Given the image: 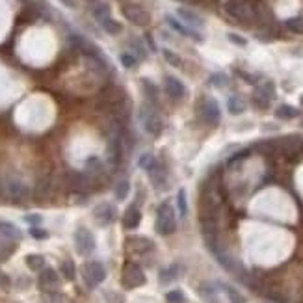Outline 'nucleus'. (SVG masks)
Masks as SVG:
<instances>
[{
  "label": "nucleus",
  "instance_id": "1",
  "mask_svg": "<svg viewBox=\"0 0 303 303\" xmlns=\"http://www.w3.org/2000/svg\"><path fill=\"white\" fill-rule=\"evenodd\" d=\"M140 121L141 125H143V128H145V132H147L149 136H160V132H162V117H160V113H158V110L155 108V104L153 102H143L140 108Z\"/></svg>",
  "mask_w": 303,
  "mask_h": 303
},
{
  "label": "nucleus",
  "instance_id": "2",
  "mask_svg": "<svg viewBox=\"0 0 303 303\" xmlns=\"http://www.w3.org/2000/svg\"><path fill=\"white\" fill-rule=\"evenodd\" d=\"M156 233L162 236H169L175 233L177 229V218L175 210L169 203H162L156 210Z\"/></svg>",
  "mask_w": 303,
  "mask_h": 303
},
{
  "label": "nucleus",
  "instance_id": "3",
  "mask_svg": "<svg viewBox=\"0 0 303 303\" xmlns=\"http://www.w3.org/2000/svg\"><path fill=\"white\" fill-rule=\"evenodd\" d=\"M270 141H272L274 155H281V156H287V158H292V156L300 155L303 149V140L300 136H283V138L270 140Z\"/></svg>",
  "mask_w": 303,
  "mask_h": 303
},
{
  "label": "nucleus",
  "instance_id": "4",
  "mask_svg": "<svg viewBox=\"0 0 303 303\" xmlns=\"http://www.w3.org/2000/svg\"><path fill=\"white\" fill-rule=\"evenodd\" d=\"M223 11L238 22H251L255 19L253 6H249L246 0H227L223 4Z\"/></svg>",
  "mask_w": 303,
  "mask_h": 303
},
{
  "label": "nucleus",
  "instance_id": "5",
  "mask_svg": "<svg viewBox=\"0 0 303 303\" xmlns=\"http://www.w3.org/2000/svg\"><path fill=\"white\" fill-rule=\"evenodd\" d=\"M30 188L19 179H6L4 181V199L15 204L26 203L30 199Z\"/></svg>",
  "mask_w": 303,
  "mask_h": 303
},
{
  "label": "nucleus",
  "instance_id": "6",
  "mask_svg": "<svg viewBox=\"0 0 303 303\" xmlns=\"http://www.w3.org/2000/svg\"><path fill=\"white\" fill-rule=\"evenodd\" d=\"M82 279H84L88 289H95L106 279L104 264L99 261H90L82 266Z\"/></svg>",
  "mask_w": 303,
  "mask_h": 303
},
{
  "label": "nucleus",
  "instance_id": "7",
  "mask_svg": "<svg viewBox=\"0 0 303 303\" xmlns=\"http://www.w3.org/2000/svg\"><path fill=\"white\" fill-rule=\"evenodd\" d=\"M121 281H123V287L125 289H138L141 285H145V274L143 270L134 264V262H128L127 266L123 268V275H121Z\"/></svg>",
  "mask_w": 303,
  "mask_h": 303
},
{
  "label": "nucleus",
  "instance_id": "8",
  "mask_svg": "<svg viewBox=\"0 0 303 303\" xmlns=\"http://www.w3.org/2000/svg\"><path fill=\"white\" fill-rule=\"evenodd\" d=\"M123 15L128 22H132L136 26H147L151 22V15H149L147 9H143L138 4H127L123 6Z\"/></svg>",
  "mask_w": 303,
  "mask_h": 303
},
{
  "label": "nucleus",
  "instance_id": "9",
  "mask_svg": "<svg viewBox=\"0 0 303 303\" xmlns=\"http://www.w3.org/2000/svg\"><path fill=\"white\" fill-rule=\"evenodd\" d=\"M75 246L80 255H90L95 251V238L86 227H78L75 231Z\"/></svg>",
  "mask_w": 303,
  "mask_h": 303
},
{
  "label": "nucleus",
  "instance_id": "10",
  "mask_svg": "<svg viewBox=\"0 0 303 303\" xmlns=\"http://www.w3.org/2000/svg\"><path fill=\"white\" fill-rule=\"evenodd\" d=\"M275 97V86L274 82H264V84L257 86L253 93V102L259 108H268L272 99Z\"/></svg>",
  "mask_w": 303,
  "mask_h": 303
},
{
  "label": "nucleus",
  "instance_id": "11",
  "mask_svg": "<svg viewBox=\"0 0 303 303\" xmlns=\"http://www.w3.org/2000/svg\"><path fill=\"white\" fill-rule=\"evenodd\" d=\"M67 183L73 190L77 192H84V190H90L95 181H93L92 173H84V171H69L67 173Z\"/></svg>",
  "mask_w": 303,
  "mask_h": 303
},
{
  "label": "nucleus",
  "instance_id": "12",
  "mask_svg": "<svg viewBox=\"0 0 303 303\" xmlns=\"http://www.w3.org/2000/svg\"><path fill=\"white\" fill-rule=\"evenodd\" d=\"M201 117L206 125L210 127H216L221 119V110H219V104L214 99H206L201 106Z\"/></svg>",
  "mask_w": 303,
  "mask_h": 303
},
{
  "label": "nucleus",
  "instance_id": "13",
  "mask_svg": "<svg viewBox=\"0 0 303 303\" xmlns=\"http://www.w3.org/2000/svg\"><path fill=\"white\" fill-rule=\"evenodd\" d=\"M37 283H39V289H41L43 292L52 294V292L60 287V277H58L54 268H43L41 272H39V279H37Z\"/></svg>",
  "mask_w": 303,
  "mask_h": 303
},
{
  "label": "nucleus",
  "instance_id": "14",
  "mask_svg": "<svg viewBox=\"0 0 303 303\" xmlns=\"http://www.w3.org/2000/svg\"><path fill=\"white\" fill-rule=\"evenodd\" d=\"M93 218H95V221H97L101 227L110 225L113 219H115V208H113L110 203H101L99 206H95Z\"/></svg>",
  "mask_w": 303,
  "mask_h": 303
},
{
  "label": "nucleus",
  "instance_id": "15",
  "mask_svg": "<svg viewBox=\"0 0 303 303\" xmlns=\"http://www.w3.org/2000/svg\"><path fill=\"white\" fill-rule=\"evenodd\" d=\"M164 86H166V92L171 99H183L186 95V88L184 84L175 77H166L164 78Z\"/></svg>",
  "mask_w": 303,
  "mask_h": 303
},
{
  "label": "nucleus",
  "instance_id": "16",
  "mask_svg": "<svg viewBox=\"0 0 303 303\" xmlns=\"http://www.w3.org/2000/svg\"><path fill=\"white\" fill-rule=\"evenodd\" d=\"M149 171V181L153 186L156 188H162L164 184H166V168H164V164L160 160H155V164L147 169Z\"/></svg>",
  "mask_w": 303,
  "mask_h": 303
},
{
  "label": "nucleus",
  "instance_id": "17",
  "mask_svg": "<svg viewBox=\"0 0 303 303\" xmlns=\"http://www.w3.org/2000/svg\"><path fill=\"white\" fill-rule=\"evenodd\" d=\"M177 15H179L190 28H201L204 24L201 15H198L196 11H192V9H186V7H179V9H177Z\"/></svg>",
  "mask_w": 303,
  "mask_h": 303
},
{
  "label": "nucleus",
  "instance_id": "18",
  "mask_svg": "<svg viewBox=\"0 0 303 303\" xmlns=\"http://www.w3.org/2000/svg\"><path fill=\"white\" fill-rule=\"evenodd\" d=\"M166 21H168L169 26L175 30V32H179V34L186 35V37H192V39H196V41H203V37H201L196 30L190 28V26H184V24H181V22L177 21V19H173L171 15H168V17H166Z\"/></svg>",
  "mask_w": 303,
  "mask_h": 303
},
{
  "label": "nucleus",
  "instance_id": "19",
  "mask_svg": "<svg viewBox=\"0 0 303 303\" xmlns=\"http://www.w3.org/2000/svg\"><path fill=\"white\" fill-rule=\"evenodd\" d=\"M140 221H141L140 208H138L136 204L128 206L127 212H125V218H123V227L128 229V231H132V229H136V227L140 225Z\"/></svg>",
  "mask_w": 303,
  "mask_h": 303
},
{
  "label": "nucleus",
  "instance_id": "20",
  "mask_svg": "<svg viewBox=\"0 0 303 303\" xmlns=\"http://www.w3.org/2000/svg\"><path fill=\"white\" fill-rule=\"evenodd\" d=\"M127 249L136 251V253H145L149 249H153V242L143 236H132L127 240Z\"/></svg>",
  "mask_w": 303,
  "mask_h": 303
},
{
  "label": "nucleus",
  "instance_id": "21",
  "mask_svg": "<svg viewBox=\"0 0 303 303\" xmlns=\"http://www.w3.org/2000/svg\"><path fill=\"white\" fill-rule=\"evenodd\" d=\"M50 194H52V181H50V177H41V179H37L35 188H34V198L47 199Z\"/></svg>",
  "mask_w": 303,
  "mask_h": 303
},
{
  "label": "nucleus",
  "instance_id": "22",
  "mask_svg": "<svg viewBox=\"0 0 303 303\" xmlns=\"http://www.w3.org/2000/svg\"><path fill=\"white\" fill-rule=\"evenodd\" d=\"M0 236H4L7 240H21L22 233L9 221H0Z\"/></svg>",
  "mask_w": 303,
  "mask_h": 303
},
{
  "label": "nucleus",
  "instance_id": "23",
  "mask_svg": "<svg viewBox=\"0 0 303 303\" xmlns=\"http://www.w3.org/2000/svg\"><path fill=\"white\" fill-rule=\"evenodd\" d=\"M92 13H93V17H95V21L101 24V22L106 21V19L110 17V7L106 6L104 2H93Z\"/></svg>",
  "mask_w": 303,
  "mask_h": 303
},
{
  "label": "nucleus",
  "instance_id": "24",
  "mask_svg": "<svg viewBox=\"0 0 303 303\" xmlns=\"http://www.w3.org/2000/svg\"><path fill=\"white\" fill-rule=\"evenodd\" d=\"M275 115H277L279 119H294V117L300 115V110L290 104H281V106H277Z\"/></svg>",
  "mask_w": 303,
  "mask_h": 303
},
{
  "label": "nucleus",
  "instance_id": "25",
  "mask_svg": "<svg viewBox=\"0 0 303 303\" xmlns=\"http://www.w3.org/2000/svg\"><path fill=\"white\" fill-rule=\"evenodd\" d=\"M227 108H229V112L233 113V115H238V113L246 110V102H244V99H240L238 95H233L227 101Z\"/></svg>",
  "mask_w": 303,
  "mask_h": 303
},
{
  "label": "nucleus",
  "instance_id": "26",
  "mask_svg": "<svg viewBox=\"0 0 303 303\" xmlns=\"http://www.w3.org/2000/svg\"><path fill=\"white\" fill-rule=\"evenodd\" d=\"M26 266H28L30 270H34V272H41L43 268H45V257L43 255H26Z\"/></svg>",
  "mask_w": 303,
  "mask_h": 303
},
{
  "label": "nucleus",
  "instance_id": "27",
  "mask_svg": "<svg viewBox=\"0 0 303 303\" xmlns=\"http://www.w3.org/2000/svg\"><path fill=\"white\" fill-rule=\"evenodd\" d=\"M101 26H102V30H104L106 34H110V35L119 34L121 30H123V26H121V22L113 21L112 17H108V19H106V21H102V22H101Z\"/></svg>",
  "mask_w": 303,
  "mask_h": 303
},
{
  "label": "nucleus",
  "instance_id": "28",
  "mask_svg": "<svg viewBox=\"0 0 303 303\" xmlns=\"http://www.w3.org/2000/svg\"><path fill=\"white\" fill-rule=\"evenodd\" d=\"M60 270H62V275H64L65 279H69V281H73V279H75V275H77V268H75V262L71 261V259H67V261L62 262Z\"/></svg>",
  "mask_w": 303,
  "mask_h": 303
},
{
  "label": "nucleus",
  "instance_id": "29",
  "mask_svg": "<svg viewBox=\"0 0 303 303\" xmlns=\"http://www.w3.org/2000/svg\"><path fill=\"white\" fill-rule=\"evenodd\" d=\"M13 244L9 242L7 238H4V236H0V259H7L9 255L13 253Z\"/></svg>",
  "mask_w": 303,
  "mask_h": 303
},
{
  "label": "nucleus",
  "instance_id": "30",
  "mask_svg": "<svg viewBox=\"0 0 303 303\" xmlns=\"http://www.w3.org/2000/svg\"><path fill=\"white\" fill-rule=\"evenodd\" d=\"M113 192H115V199H119V201L127 199L128 192H130V183H128V181H123V183H119L113 188Z\"/></svg>",
  "mask_w": 303,
  "mask_h": 303
},
{
  "label": "nucleus",
  "instance_id": "31",
  "mask_svg": "<svg viewBox=\"0 0 303 303\" xmlns=\"http://www.w3.org/2000/svg\"><path fill=\"white\" fill-rule=\"evenodd\" d=\"M177 206H179V214L181 216H186L188 214V204H186V192L184 190H179L177 194Z\"/></svg>",
  "mask_w": 303,
  "mask_h": 303
},
{
  "label": "nucleus",
  "instance_id": "32",
  "mask_svg": "<svg viewBox=\"0 0 303 303\" xmlns=\"http://www.w3.org/2000/svg\"><path fill=\"white\" fill-rule=\"evenodd\" d=\"M143 90L147 93L149 97V102H155L158 99V88H156L153 82H149V80H143Z\"/></svg>",
  "mask_w": 303,
  "mask_h": 303
},
{
  "label": "nucleus",
  "instance_id": "33",
  "mask_svg": "<svg viewBox=\"0 0 303 303\" xmlns=\"http://www.w3.org/2000/svg\"><path fill=\"white\" fill-rule=\"evenodd\" d=\"M166 303H186L183 290H171L166 294Z\"/></svg>",
  "mask_w": 303,
  "mask_h": 303
},
{
  "label": "nucleus",
  "instance_id": "34",
  "mask_svg": "<svg viewBox=\"0 0 303 303\" xmlns=\"http://www.w3.org/2000/svg\"><path fill=\"white\" fill-rule=\"evenodd\" d=\"M210 84L216 86V88H225V86L229 84V77L223 75V73H216V75L210 77Z\"/></svg>",
  "mask_w": 303,
  "mask_h": 303
},
{
  "label": "nucleus",
  "instance_id": "35",
  "mask_svg": "<svg viewBox=\"0 0 303 303\" xmlns=\"http://www.w3.org/2000/svg\"><path fill=\"white\" fill-rule=\"evenodd\" d=\"M285 24H287V28L292 30V32H303V19L302 17H292V19H289Z\"/></svg>",
  "mask_w": 303,
  "mask_h": 303
},
{
  "label": "nucleus",
  "instance_id": "36",
  "mask_svg": "<svg viewBox=\"0 0 303 303\" xmlns=\"http://www.w3.org/2000/svg\"><path fill=\"white\" fill-rule=\"evenodd\" d=\"M162 54H164V58L168 60V64L175 65V67H181V65H183V60H181V58L177 56L175 52H171V50L164 49V50H162Z\"/></svg>",
  "mask_w": 303,
  "mask_h": 303
},
{
  "label": "nucleus",
  "instance_id": "37",
  "mask_svg": "<svg viewBox=\"0 0 303 303\" xmlns=\"http://www.w3.org/2000/svg\"><path fill=\"white\" fill-rule=\"evenodd\" d=\"M121 64L130 69V67H136V64H138V58H136L132 52H123V54H121Z\"/></svg>",
  "mask_w": 303,
  "mask_h": 303
},
{
  "label": "nucleus",
  "instance_id": "38",
  "mask_svg": "<svg viewBox=\"0 0 303 303\" xmlns=\"http://www.w3.org/2000/svg\"><path fill=\"white\" fill-rule=\"evenodd\" d=\"M179 275V266H169L168 270L162 272V283H169L171 279H177Z\"/></svg>",
  "mask_w": 303,
  "mask_h": 303
},
{
  "label": "nucleus",
  "instance_id": "39",
  "mask_svg": "<svg viewBox=\"0 0 303 303\" xmlns=\"http://www.w3.org/2000/svg\"><path fill=\"white\" fill-rule=\"evenodd\" d=\"M155 160H156L155 156L149 155V153H147V155H143L140 160H138V166H140L141 169H149L151 166H153V164H155Z\"/></svg>",
  "mask_w": 303,
  "mask_h": 303
},
{
  "label": "nucleus",
  "instance_id": "40",
  "mask_svg": "<svg viewBox=\"0 0 303 303\" xmlns=\"http://www.w3.org/2000/svg\"><path fill=\"white\" fill-rule=\"evenodd\" d=\"M227 37H229V41L231 43H234V45H240V47H246L247 45V39H244L242 35H238V34H227Z\"/></svg>",
  "mask_w": 303,
  "mask_h": 303
},
{
  "label": "nucleus",
  "instance_id": "41",
  "mask_svg": "<svg viewBox=\"0 0 303 303\" xmlns=\"http://www.w3.org/2000/svg\"><path fill=\"white\" fill-rule=\"evenodd\" d=\"M30 234L37 240H45L47 236H49V233H47L45 229H39V227H32V229H30Z\"/></svg>",
  "mask_w": 303,
  "mask_h": 303
},
{
  "label": "nucleus",
  "instance_id": "42",
  "mask_svg": "<svg viewBox=\"0 0 303 303\" xmlns=\"http://www.w3.org/2000/svg\"><path fill=\"white\" fill-rule=\"evenodd\" d=\"M24 221H28L30 225H39L41 223V216L39 214H28V216H24Z\"/></svg>",
  "mask_w": 303,
  "mask_h": 303
},
{
  "label": "nucleus",
  "instance_id": "43",
  "mask_svg": "<svg viewBox=\"0 0 303 303\" xmlns=\"http://www.w3.org/2000/svg\"><path fill=\"white\" fill-rule=\"evenodd\" d=\"M0 199H4V181L0 179Z\"/></svg>",
  "mask_w": 303,
  "mask_h": 303
},
{
  "label": "nucleus",
  "instance_id": "44",
  "mask_svg": "<svg viewBox=\"0 0 303 303\" xmlns=\"http://www.w3.org/2000/svg\"><path fill=\"white\" fill-rule=\"evenodd\" d=\"M300 101H302V106H303V95H302V99H300Z\"/></svg>",
  "mask_w": 303,
  "mask_h": 303
},
{
  "label": "nucleus",
  "instance_id": "45",
  "mask_svg": "<svg viewBox=\"0 0 303 303\" xmlns=\"http://www.w3.org/2000/svg\"><path fill=\"white\" fill-rule=\"evenodd\" d=\"M302 127H303V119H302Z\"/></svg>",
  "mask_w": 303,
  "mask_h": 303
}]
</instances>
